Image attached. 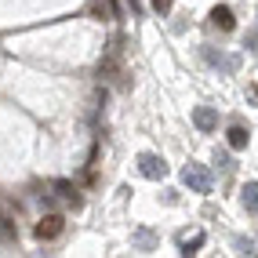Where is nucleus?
Listing matches in <instances>:
<instances>
[{
	"mask_svg": "<svg viewBox=\"0 0 258 258\" xmlns=\"http://www.w3.org/2000/svg\"><path fill=\"white\" fill-rule=\"evenodd\" d=\"M182 182L193 189V193H211L215 189V178H211V171L204 164H185L182 167Z\"/></svg>",
	"mask_w": 258,
	"mask_h": 258,
	"instance_id": "1",
	"label": "nucleus"
},
{
	"mask_svg": "<svg viewBox=\"0 0 258 258\" xmlns=\"http://www.w3.org/2000/svg\"><path fill=\"white\" fill-rule=\"evenodd\" d=\"M204 62L211 66V70H222V73H236L240 70V55H226V51H215V47H200Z\"/></svg>",
	"mask_w": 258,
	"mask_h": 258,
	"instance_id": "2",
	"label": "nucleus"
},
{
	"mask_svg": "<svg viewBox=\"0 0 258 258\" xmlns=\"http://www.w3.org/2000/svg\"><path fill=\"white\" fill-rule=\"evenodd\" d=\"M62 229H66L62 215H44L37 226H33V236L37 240H55V236H62Z\"/></svg>",
	"mask_w": 258,
	"mask_h": 258,
	"instance_id": "3",
	"label": "nucleus"
},
{
	"mask_svg": "<svg viewBox=\"0 0 258 258\" xmlns=\"http://www.w3.org/2000/svg\"><path fill=\"white\" fill-rule=\"evenodd\" d=\"M139 171H142V178H164L167 175V164H164V157H157V153H142L139 157Z\"/></svg>",
	"mask_w": 258,
	"mask_h": 258,
	"instance_id": "4",
	"label": "nucleus"
},
{
	"mask_svg": "<svg viewBox=\"0 0 258 258\" xmlns=\"http://www.w3.org/2000/svg\"><path fill=\"white\" fill-rule=\"evenodd\" d=\"M193 124H197L200 131H215V127H218V109H215V106H197V109H193Z\"/></svg>",
	"mask_w": 258,
	"mask_h": 258,
	"instance_id": "5",
	"label": "nucleus"
},
{
	"mask_svg": "<svg viewBox=\"0 0 258 258\" xmlns=\"http://www.w3.org/2000/svg\"><path fill=\"white\" fill-rule=\"evenodd\" d=\"M240 204H244L247 215H258V182H247L240 189Z\"/></svg>",
	"mask_w": 258,
	"mask_h": 258,
	"instance_id": "6",
	"label": "nucleus"
},
{
	"mask_svg": "<svg viewBox=\"0 0 258 258\" xmlns=\"http://www.w3.org/2000/svg\"><path fill=\"white\" fill-rule=\"evenodd\" d=\"M211 26H218V29H233V26H236V19H233V8L218 4V8L211 11Z\"/></svg>",
	"mask_w": 258,
	"mask_h": 258,
	"instance_id": "7",
	"label": "nucleus"
},
{
	"mask_svg": "<svg viewBox=\"0 0 258 258\" xmlns=\"http://www.w3.org/2000/svg\"><path fill=\"white\" fill-rule=\"evenodd\" d=\"M226 142H229V149H247L251 131H247V127H229V131H226Z\"/></svg>",
	"mask_w": 258,
	"mask_h": 258,
	"instance_id": "8",
	"label": "nucleus"
},
{
	"mask_svg": "<svg viewBox=\"0 0 258 258\" xmlns=\"http://www.w3.org/2000/svg\"><path fill=\"white\" fill-rule=\"evenodd\" d=\"M55 193L70 204V208H80V197H77V189H73V182H66V178H58L55 182Z\"/></svg>",
	"mask_w": 258,
	"mask_h": 258,
	"instance_id": "9",
	"label": "nucleus"
},
{
	"mask_svg": "<svg viewBox=\"0 0 258 258\" xmlns=\"http://www.w3.org/2000/svg\"><path fill=\"white\" fill-rule=\"evenodd\" d=\"M204 247V233H193V236H189V240H182V254L189 258V254H197Z\"/></svg>",
	"mask_w": 258,
	"mask_h": 258,
	"instance_id": "10",
	"label": "nucleus"
},
{
	"mask_svg": "<svg viewBox=\"0 0 258 258\" xmlns=\"http://www.w3.org/2000/svg\"><path fill=\"white\" fill-rule=\"evenodd\" d=\"M233 247H236V254H258L251 236H233Z\"/></svg>",
	"mask_w": 258,
	"mask_h": 258,
	"instance_id": "11",
	"label": "nucleus"
},
{
	"mask_svg": "<svg viewBox=\"0 0 258 258\" xmlns=\"http://www.w3.org/2000/svg\"><path fill=\"white\" fill-rule=\"evenodd\" d=\"M15 236H19V233H15V226H11V218H0V240H4V244H11Z\"/></svg>",
	"mask_w": 258,
	"mask_h": 258,
	"instance_id": "12",
	"label": "nucleus"
},
{
	"mask_svg": "<svg viewBox=\"0 0 258 258\" xmlns=\"http://www.w3.org/2000/svg\"><path fill=\"white\" fill-rule=\"evenodd\" d=\"M153 240H157V236H153L149 229H139V233H135V244H139L142 251H149V247H153Z\"/></svg>",
	"mask_w": 258,
	"mask_h": 258,
	"instance_id": "13",
	"label": "nucleus"
},
{
	"mask_svg": "<svg viewBox=\"0 0 258 258\" xmlns=\"http://www.w3.org/2000/svg\"><path fill=\"white\" fill-rule=\"evenodd\" d=\"M215 164H218L222 171H226V175L233 171V160H229V153H226V149H215Z\"/></svg>",
	"mask_w": 258,
	"mask_h": 258,
	"instance_id": "14",
	"label": "nucleus"
},
{
	"mask_svg": "<svg viewBox=\"0 0 258 258\" xmlns=\"http://www.w3.org/2000/svg\"><path fill=\"white\" fill-rule=\"evenodd\" d=\"M244 47L251 51V55H258V33H247V37H244Z\"/></svg>",
	"mask_w": 258,
	"mask_h": 258,
	"instance_id": "15",
	"label": "nucleus"
},
{
	"mask_svg": "<svg viewBox=\"0 0 258 258\" xmlns=\"http://www.w3.org/2000/svg\"><path fill=\"white\" fill-rule=\"evenodd\" d=\"M153 11H157V15H167V11H171V0H153Z\"/></svg>",
	"mask_w": 258,
	"mask_h": 258,
	"instance_id": "16",
	"label": "nucleus"
},
{
	"mask_svg": "<svg viewBox=\"0 0 258 258\" xmlns=\"http://www.w3.org/2000/svg\"><path fill=\"white\" fill-rule=\"evenodd\" d=\"M247 102H251V106H258V84H247Z\"/></svg>",
	"mask_w": 258,
	"mask_h": 258,
	"instance_id": "17",
	"label": "nucleus"
}]
</instances>
